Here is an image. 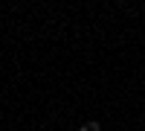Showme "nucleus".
I'll use <instances>...</instances> for the list:
<instances>
[{
    "mask_svg": "<svg viewBox=\"0 0 145 131\" xmlns=\"http://www.w3.org/2000/svg\"><path fill=\"white\" fill-rule=\"evenodd\" d=\"M81 131H102V125H99V120H90V122L81 125Z\"/></svg>",
    "mask_w": 145,
    "mask_h": 131,
    "instance_id": "f257e3e1",
    "label": "nucleus"
}]
</instances>
